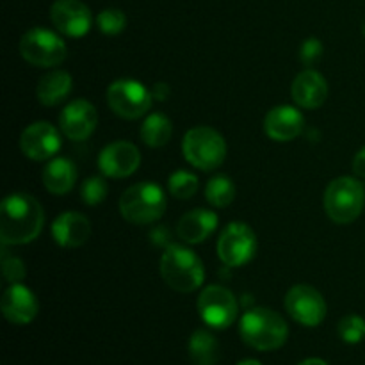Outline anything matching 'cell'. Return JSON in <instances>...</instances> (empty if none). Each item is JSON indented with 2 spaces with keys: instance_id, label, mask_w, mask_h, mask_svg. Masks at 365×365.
I'll return each instance as SVG.
<instances>
[{
  "instance_id": "cell-12",
  "label": "cell",
  "mask_w": 365,
  "mask_h": 365,
  "mask_svg": "<svg viewBox=\"0 0 365 365\" xmlns=\"http://www.w3.org/2000/svg\"><path fill=\"white\" fill-rule=\"evenodd\" d=\"M50 20L68 38H82L93 24L91 11L81 0H56L50 7Z\"/></svg>"
},
{
  "instance_id": "cell-18",
  "label": "cell",
  "mask_w": 365,
  "mask_h": 365,
  "mask_svg": "<svg viewBox=\"0 0 365 365\" xmlns=\"http://www.w3.org/2000/svg\"><path fill=\"white\" fill-rule=\"evenodd\" d=\"M292 100L303 109H317L328 98V82L319 71L307 68L292 82Z\"/></svg>"
},
{
  "instance_id": "cell-32",
  "label": "cell",
  "mask_w": 365,
  "mask_h": 365,
  "mask_svg": "<svg viewBox=\"0 0 365 365\" xmlns=\"http://www.w3.org/2000/svg\"><path fill=\"white\" fill-rule=\"evenodd\" d=\"M353 171H355L356 177L365 178V146L353 157Z\"/></svg>"
},
{
  "instance_id": "cell-21",
  "label": "cell",
  "mask_w": 365,
  "mask_h": 365,
  "mask_svg": "<svg viewBox=\"0 0 365 365\" xmlns=\"http://www.w3.org/2000/svg\"><path fill=\"white\" fill-rule=\"evenodd\" d=\"M73 88V78L64 70H52L43 75L36 88V96L39 103L46 107H53L63 102L70 95Z\"/></svg>"
},
{
  "instance_id": "cell-25",
  "label": "cell",
  "mask_w": 365,
  "mask_h": 365,
  "mask_svg": "<svg viewBox=\"0 0 365 365\" xmlns=\"http://www.w3.org/2000/svg\"><path fill=\"white\" fill-rule=\"evenodd\" d=\"M205 198L216 209H225V207L230 205L235 198V185L232 178L225 177V175H217V177L210 178L207 182Z\"/></svg>"
},
{
  "instance_id": "cell-27",
  "label": "cell",
  "mask_w": 365,
  "mask_h": 365,
  "mask_svg": "<svg viewBox=\"0 0 365 365\" xmlns=\"http://www.w3.org/2000/svg\"><path fill=\"white\" fill-rule=\"evenodd\" d=\"M107 192H109V187L102 177H89L81 185V200L89 207L100 205L107 198Z\"/></svg>"
},
{
  "instance_id": "cell-29",
  "label": "cell",
  "mask_w": 365,
  "mask_h": 365,
  "mask_svg": "<svg viewBox=\"0 0 365 365\" xmlns=\"http://www.w3.org/2000/svg\"><path fill=\"white\" fill-rule=\"evenodd\" d=\"M339 337L348 344H359L365 337V321L360 316H346L342 317L337 327Z\"/></svg>"
},
{
  "instance_id": "cell-20",
  "label": "cell",
  "mask_w": 365,
  "mask_h": 365,
  "mask_svg": "<svg viewBox=\"0 0 365 365\" xmlns=\"http://www.w3.org/2000/svg\"><path fill=\"white\" fill-rule=\"evenodd\" d=\"M217 228L216 212L209 209H192L178 220L177 235L187 245L207 241Z\"/></svg>"
},
{
  "instance_id": "cell-8",
  "label": "cell",
  "mask_w": 365,
  "mask_h": 365,
  "mask_svg": "<svg viewBox=\"0 0 365 365\" xmlns=\"http://www.w3.org/2000/svg\"><path fill=\"white\" fill-rule=\"evenodd\" d=\"M153 102V95L134 78L114 81L107 89V103L116 116L123 120H138L145 116Z\"/></svg>"
},
{
  "instance_id": "cell-9",
  "label": "cell",
  "mask_w": 365,
  "mask_h": 365,
  "mask_svg": "<svg viewBox=\"0 0 365 365\" xmlns=\"http://www.w3.org/2000/svg\"><path fill=\"white\" fill-rule=\"evenodd\" d=\"M198 314L207 327L225 330L237 319L239 305L234 292L221 285H209L198 298Z\"/></svg>"
},
{
  "instance_id": "cell-19",
  "label": "cell",
  "mask_w": 365,
  "mask_h": 365,
  "mask_svg": "<svg viewBox=\"0 0 365 365\" xmlns=\"http://www.w3.org/2000/svg\"><path fill=\"white\" fill-rule=\"evenodd\" d=\"M52 237L63 248H78L91 237V223L84 214L68 210L53 220Z\"/></svg>"
},
{
  "instance_id": "cell-13",
  "label": "cell",
  "mask_w": 365,
  "mask_h": 365,
  "mask_svg": "<svg viewBox=\"0 0 365 365\" xmlns=\"http://www.w3.org/2000/svg\"><path fill=\"white\" fill-rule=\"evenodd\" d=\"M20 148L32 160L52 159L61 148L59 130L48 121H36L21 132Z\"/></svg>"
},
{
  "instance_id": "cell-10",
  "label": "cell",
  "mask_w": 365,
  "mask_h": 365,
  "mask_svg": "<svg viewBox=\"0 0 365 365\" xmlns=\"http://www.w3.org/2000/svg\"><path fill=\"white\" fill-rule=\"evenodd\" d=\"M257 252V235L241 221H234L217 239V257L227 267H241L253 259Z\"/></svg>"
},
{
  "instance_id": "cell-31",
  "label": "cell",
  "mask_w": 365,
  "mask_h": 365,
  "mask_svg": "<svg viewBox=\"0 0 365 365\" xmlns=\"http://www.w3.org/2000/svg\"><path fill=\"white\" fill-rule=\"evenodd\" d=\"M321 56H323V43L317 38H309L302 43L299 48V59L307 68H312L319 63Z\"/></svg>"
},
{
  "instance_id": "cell-17",
  "label": "cell",
  "mask_w": 365,
  "mask_h": 365,
  "mask_svg": "<svg viewBox=\"0 0 365 365\" xmlns=\"http://www.w3.org/2000/svg\"><path fill=\"white\" fill-rule=\"evenodd\" d=\"M305 125V118L296 107L277 106L264 118V132L269 139L287 143L298 138Z\"/></svg>"
},
{
  "instance_id": "cell-14",
  "label": "cell",
  "mask_w": 365,
  "mask_h": 365,
  "mask_svg": "<svg viewBox=\"0 0 365 365\" xmlns=\"http://www.w3.org/2000/svg\"><path fill=\"white\" fill-rule=\"evenodd\" d=\"M141 164L138 146L128 141H114L98 155V168L109 178H127L135 173Z\"/></svg>"
},
{
  "instance_id": "cell-11",
  "label": "cell",
  "mask_w": 365,
  "mask_h": 365,
  "mask_svg": "<svg viewBox=\"0 0 365 365\" xmlns=\"http://www.w3.org/2000/svg\"><path fill=\"white\" fill-rule=\"evenodd\" d=\"M285 310L296 323L303 327H319L327 317V302L317 289L310 285H294L289 289L284 299Z\"/></svg>"
},
{
  "instance_id": "cell-26",
  "label": "cell",
  "mask_w": 365,
  "mask_h": 365,
  "mask_svg": "<svg viewBox=\"0 0 365 365\" xmlns=\"http://www.w3.org/2000/svg\"><path fill=\"white\" fill-rule=\"evenodd\" d=\"M168 189H170L171 196H175V198L189 200L198 191V177L184 170L175 171L168 178Z\"/></svg>"
},
{
  "instance_id": "cell-3",
  "label": "cell",
  "mask_w": 365,
  "mask_h": 365,
  "mask_svg": "<svg viewBox=\"0 0 365 365\" xmlns=\"http://www.w3.org/2000/svg\"><path fill=\"white\" fill-rule=\"evenodd\" d=\"M160 274L164 282L177 292H192L205 280V269L192 250L180 245H170L160 259Z\"/></svg>"
},
{
  "instance_id": "cell-28",
  "label": "cell",
  "mask_w": 365,
  "mask_h": 365,
  "mask_svg": "<svg viewBox=\"0 0 365 365\" xmlns=\"http://www.w3.org/2000/svg\"><path fill=\"white\" fill-rule=\"evenodd\" d=\"M96 25H98L100 31L107 36H116L127 25V16L121 9L116 7H109V9H103L102 13L96 16Z\"/></svg>"
},
{
  "instance_id": "cell-6",
  "label": "cell",
  "mask_w": 365,
  "mask_h": 365,
  "mask_svg": "<svg viewBox=\"0 0 365 365\" xmlns=\"http://www.w3.org/2000/svg\"><path fill=\"white\" fill-rule=\"evenodd\" d=\"M182 153L191 166L202 171H212L227 159V143L212 127L191 128L182 139Z\"/></svg>"
},
{
  "instance_id": "cell-35",
  "label": "cell",
  "mask_w": 365,
  "mask_h": 365,
  "mask_svg": "<svg viewBox=\"0 0 365 365\" xmlns=\"http://www.w3.org/2000/svg\"><path fill=\"white\" fill-rule=\"evenodd\" d=\"M237 365H262L259 362V360H253V359H248V360H242V362H239Z\"/></svg>"
},
{
  "instance_id": "cell-1",
  "label": "cell",
  "mask_w": 365,
  "mask_h": 365,
  "mask_svg": "<svg viewBox=\"0 0 365 365\" xmlns=\"http://www.w3.org/2000/svg\"><path fill=\"white\" fill-rule=\"evenodd\" d=\"M45 223L43 207L32 195L13 192L0 205V241L4 246L32 242Z\"/></svg>"
},
{
  "instance_id": "cell-5",
  "label": "cell",
  "mask_w": 365,
  "mask_h": 365,
  "mask_svg": "<svg viewBox=\"0 0 365 365\" xmlns=\"http://www.w3.org/2000/svg\"><path fill=\"white\" fill-rule=\"evenodd\" d=\"M324 212L334 223L349 225L362 214L365 187L355 177H339L324 191Z\"/></svg>"
},
{
  "instance_id": "cell-4",
  "label": "cell",
  "mask_w": 365,
  "mask_h": 365,
  "mask_svg": "<svg viewBox=\"0 0 365 365\" xmlns=\"http://www.w3.org/2000/svg\"><path fill=\"white\" fill-rule=\"evenodd\" d=\"M120 212L132 225L155 223L166 212V195L153 182H139L123 191Z\"/></svg>"
},
{
  "instance_id": "cell-2",
  "label": "cell",
  "mask_w": 365,
  "mask_h": 365,
  "mask_svg": "<svg viewBox=\"0 0 365 365\" xmlns=\"http://www.w3.org/2000/svg\"><path fill=\"white\" fill-rule=\"evenodd\" d=\"M239 335L250 348L257 351H273L282 348L289 337V327L284 317L266 307H257L242 314Z\"/></svg>"
},
{
  "instance_id": "cell-23",
  "label": "cell",
  "mask_w": 365,
  "mask_h": 365,
  "mask_svg": "<svg viewBox=\"0 0 365 365\" xmlns=\"http://www.w3.org/2000/svg\"><path fill=\"white\" fill-rule=\"evenodd\" d=\"M189 356L195 365H217L221 348L217 339L207 330H196L189 339Z\"/></svg>"
},
{
  "instance_id": "cell-15",
  "label": "cell",
  "mask_w": 365,
  "mask_h": 365,
  "mask_svg": "<svg viewBox=\"0 0 365 365\" xmlns=\"http://www.w3.org/2000/svg\"><path fill=\"white\" fill-rule=\"evenodd\" d=\"M98 113L88 100H73L59 114V128L71 141H84L95 132Z\"/></svg>"
},
{
  "instance_id": "cell-34",
  "label": "cell",
  "mask_w": 365,
  "mask_h": 365,
  "mask_svg": "<svg viewBox=\"0 0 365 365\" xmlns=\"http://www.w3.org/2000/svg\"><path fill=\"white\" fill-rule=\"evenodd\" d=\"M298 365H328V364L321 359H307L303 360V362H299Z\"/></svg>"
},
{
  "instance_id": "cell-24",
  "label": "cell",
  "mask_w": 365,
  "mask_h": 365,
  "mask_svg": "<svg viewBox=\"0 0 365 365\" xmlns=\"http://www.w3.org/2000/svg\"><path fill=\"white\" fill-rule=\"evenodd\" d=\"M139 134H141L143 143L148 145L150 148H160V146L168 145V141L171 139L173 125H171L168 116L160 113H153L143 121Z\"/></svg>"
},
{
  "instance_id": "cell-7",
  "label": "cell",
  "mask_w": 365,
  "mask_h": 365,
  "mask_svg": "<svg viewBox=\"0 0 365 365\" xmlns=\"http://www.w3.org/2000/svg\"><path fill=\"white\" fill-rule=\"evenodd\" d=\"M20 53L32 66L53 68L66 59L68 46L56 32L34 27L21 36Z\"/></svg>"
},
{
  "instance_id": "cell-22",
  "label": "cell",
  "mask_w": 365,
  "mask_h": 365,
  "mask_svg": "<svg viewBox=\"0 0 365 365\" xmlns=\"http://www.w3.org/2000/svg\"><path fill=\"white\" fill-rule=\"evenodd\" d=\"M41 178L46 191L56 196H63L73 187L75 180H77V170H75V164L71 160L64 159V157H57V159H52L46 164Z\"/></svg>"
},
{
  "instance_id": "cell-16",
  "label": "cell",
  "mask_w": 365,
  "mask_h": 365,
  "mask_svg": "<svg viewBox=\"0 0 365 365\" xmlns=\"http://www.w3.org/2000/svg\"><path fill=\"white\" fill-rule=\"evenodd\" d=\"M2 314L9 323L24 327L32 323L39 312V303L34 292L21 284H13L2 296Z\"/></svg>"
},
{
  "instance_id": "cell-36",
  "label": "cell",
  "mask_w": 365,
  "mask_h": 365,
  "mask_svg": "<svg viewBox=\"0 0 365 365\" xmlns=\"http://www.w3.org/2000/svg\"><path fill=\"white\" fill-rule=\"evenodd\" d=\"M362 32H364V36H365V21H364V25H362Z\"/></svg>"
},
{
  "instance_id": "cell-33",
  "label": "cell",
  "mask_w": 365,
  "mask_h": 365,
  "mask_svg": "<svg viewBox=\"0 0 365 365\" xmlns=\"http://www.w3.org/2000/svg\"><path fill=\"white\" fill-rule=\"evenodd\" d=\"M168 93H170V88H168L166 84H163V82H159V84L155 86V89H153L152 95L155 96V98L159 100H164L168 96Z\"/></svg>"
},
{
  "instance_id": "cell-30",
  "label": "cell",
  "mask_w": 365,
  "mask_h": 365,
  "mask_svg": "<svg viewBox=\"0 0 365 365\" xmlns=\"http://www.w3.org/2000/svg\"><path fill=\"white\" fill-rule=\"evenodd\" d=\"M2 274L6 278L7 284H20L25 278L27 271H25L24 262L18 257H9L7 252L2 253Z\"/></svg>"
}]
</instances>
